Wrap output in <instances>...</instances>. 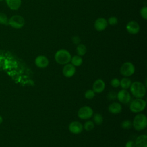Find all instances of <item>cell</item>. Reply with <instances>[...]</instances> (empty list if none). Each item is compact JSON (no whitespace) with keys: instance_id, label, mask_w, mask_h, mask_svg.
Segmentation results:
<instances>
[{"instance_id":"30bf717a","label":"cell","mask_w":147,"mask_h":147,"mask_svg":"<svg viewBox=\"0 0 147 147\" xmlns=\"http://www.w3.org/2000/svg\"><path fill=\"white\" fill-rule=\"evenodd\" d=\"M127 32L131 34H137L140 30V26L138 23L136 21H129L126 25Z\"/></svg>"},{"instance_id":"4dcf8cb0","label":"cell","mask_w":147,"mask_h":147,"mask_svg":"<svg viewBox=\"0 0 147 147\" xmlns=\"http://www.w3.org/2000/svg\"><path fill=\"white\" fill-rule=\"evenodd\" d=\"M72 41L74 44H79L80 42V39L79 38V37L78 36H75L73 37V39H72Z\"/></svg>"},{"instance_id":"83f0119b","label":"cell","mask_w":147,"mask_h":147,"mask_svg":"<svg viewBox=\"0 0 147 147\" xmlns=\"http://www.w3.org/2000/svg\"><path fill=\"white\" fill-rule=\"evenodd\" d=\"M111 86L114 88H117L120 86V80L118 78H113L110 81Z\"/></svg>"},{"instance_id":"ac0fdd59","label":"cell","mask_w":147,"mask_h":147,"mask_svg":"<svg viewBox=\"0 0 147 147\" xmlns=\"http://www.w3.org/2000/svg\"><path fill=\"white\" fill-rule=\"evenodd\" d=\"M131 80L127 77H124L120 80V86L122 89L127 90L130 88L131 84Z\"/></svg>"},{"instance_id":"44dd1931","label":"cell","mask_w":147,"mask_h":147,"mask_svg":"<svg viewBox=\"0 0 147 147\" xmlns=\"http://www.w3.org/2000/svg\"><path fill=\"white\" fill-rule=\"evenodd\" d=\"M93 122L97 125H101L103 122V118L100 114L96 113L93 116Z\"/></svg>"},{"instance_id":"4fadbf2b","label":"cell","mask_w":147,"mask_h":147,"mask_svg":"<svg viewBox=\"0 0 147 147\" xmlns=\"http://www.w3.org/2000/svg\"><path fill=\"white\" fill-rule=\"evenodd\" d=\"M34 63L38 68H45L49 65V60L45 56L39 55L36 57Z\"/></svg>"},{"instance_id":"ba28073f","label":"cell","mask_w":147,"mask_h":147,"mask_svg":"<svg viewBox=\"0 0 147 147\" xmlns=\"http://www.w3.org/2000/svg\"><path fill=\"white\" fill-rule=\"evenodd\" d=\"M117 98L120 103L127 104L130 102L131 97L130 92L127 90L122 89L117 93Z\"/></svg>"},{"instance_id":"7402d4cb","label":"cell","mask_w":147,"mask_h":147,"mask_svg":"<svg viewBox=\"0 0 147 147\" xmlns=\"http://www.w3.org/2000/svg\"><path fill=\"white\" fill-rule=\"evenodd\" d=\"M95 127V123L92 121H86L84 125H83V129H84L87 131H91L94 129Z\"/></svg>"},{"instance_id":"9c48e42d","label":"cell","mask_w":147,"mask_h":147,"mask_svg":"<svg viewBox=\"0 0 147 147\" xmlns=\"http://www.w3.org/2000/svg\"><path fill=\"white\" fill-rule=\"evenodd\" d=\"M68 130L72 134H78L82 132L83 130V125L79 121H73L69 123Z\"/></svg>"},{"instance_id":"5b68a950","label":"cell","mask_w":147,"mask_h":147,"mask_svg":"<svg viewBox=\"0 0 147 147\" xmlns=\"http://www.w3.org/2000/svg\"><path fill=\"white\" fill-rule=\"evenodd\" d=\"M135 69V67L132 63L126 61L121 66L119 72L124 77H129L134 74Z\"/></svg>"},{"instance_id":"cb8c5ba5","label":"cell","mask_w":147,"mask_h":147,"mask_svg":"<svg viewBox=\"0 0 147 147\" xmlns=\"http://www.w3.org/2000/svg\"><path fill=\"white\" fill-rule=\"evenodd\" d=\"M95 92L92 90H88L84 93V97L87 99H92L94 98Z\"/></svg>"},{"instance_id":"d6986e66","label":"cell","mask_w":147,"mask_h":147,"mask_svg":"<svg viewBox=\"0 0 147 147\" xmlns=\"http://www.w3.org/2000/svg\"><path fill=\"white\" fill-rule=\"evenodd\" d=\"M87 47L84 44H78L76 48V52L78 55L80 56H84L87 53Z\"/></svg>"},{"instance_id":"e0dca14e","label":"cell","mask_w":147,"mask_h":147,"mask_svg":"<svg viewBox=\"0 0 147 147\" xmlns=\"http://www.w3.org/2000/svg\"><path fill=\"white\" fill-rule=\"evenodd\" d=\"M7 6L13 10H18L21 5V0H5Z\"/></svg>"},{"instance_id":"8fae6325","label":"cell","mask_w":147,"mask_h":147,"mask_svg":"<svg viewBox=\"0 0 147 147\" xmlns=\"http://www.w3.org/2000/svg\"><path fill=\"white\" fill-rule=\"evenodd\" d=\"M76 72V68L71 63H68L64 65L62 69L63 75L66 78L72 77Z\"/></svg>"},{"instance_id":"f546056e","label":"cell","mask_w":147,"mask_h":147,"mask_svg":"<svg viewBox=\"0 0 147 147\" xmlns=\"http://www.w3.org/2000/svg\"><path fill=\"white\" fill-rule=\"evenodd\" d=\"M125 147H136L135 146V144H134V141L130 140L128 141L125 145Z\"/></svg>"},{"instance_id":"277c9868","label":"cell","mask_w":147,"mask_h":147,"mask_svg":"<svg viewBox=\"0 0 147 147\" xmlns=\"http://www.w3.org/2000/svg\"><path fill=\"white\" fill-rule=\"evenodd\" d=\"M146 105V101L142 98H136L130 103L129 109L132 113H139L145 110Z\"/></svg>"},{"instance_id":"d6a6232c","label":"cell","mask_w":147,"mask_h":147,"mask_svg":"<svg viewBox=\"0 0 147 147\" xmlns=\"http://www.w3.org/2000/svg\"><path fill=\"white\" fill-rule=\"evenodd\" d=\"M3 1V0H0V1Z\"/></svg>"},{"instance_id":"2e32d148","label":"cell","mask_w":147,"mask_h":147,"mask_svg":"<svg viewBox=\"0 0 147 147\" xmlns=\"http://www.w3.org/2000/svg\"><path fill=\"white\" fill-rule=\"evenodd\" d=\"M136 147H147V136L141 134L138 136L134 141Z\"/></svg>"},{"instance_id":"8992f818","label":"cell","mask_w":147,"mask_h":147,"mask_svg":"<svg viewBox=\"0 0 147 147\" xmlns=\"http://www.w3.org/2000/svg\"><path fill=\"white\" fill-rule=\"evenodd\" d=\"M25 23L24 18L20 15H14L11 16L8 21V24L14 29L22 28Z\"/></svg>"},{"instance_id":"4316f807","label":"cell","mask_w":147,"mask_h":147,"mask_svg":"<svg viewBox=\"0 0 147 147\" xmlns=\"http://www.w3.org/2000/svg\"><path fill=\"white\" fill-rule=\"evenodd\" d=\"M140 14L141 17L144 20L147 19V7L146 6H144L141 8L140 10Z\"/></svg>"},{"instance_id":"484cf974","label":"cell","mask_w":147,"mask_h":147,"mask_svg":"<svg viewBox=\"0 0 147 147\" xmlns=\"http://www.w3.org/2000/svg\"><path fill=\"white\" fill-rule=\"evenodd\" d=\"M107 21L108 25H110L114 26V25H117L118 24V18L116 17L111 16V17H110L108 18Z\"/></svg>"},{"instance_id":"603a6c76","label":"cell","mask_w":147,"mask_h":147,"mask_svg":"<svg viewBox=\"0 0 147 147\" xmlns=\"http://www.w3.org/2000/svg\"><path fill=\"white\" fill-rule=\"evenodd\" d=\"M121 126L123 129H129L133 126L132 122L131 121L127 120V119L124 120L121 122Z\"/></svg>"},{"instance_id":"1f68e13d","label":"cell","mask_w":147,"mask_h":147,"mask_svg":"<svg viewBox=\"0 0 147 147\" xmlns=\"http://www.w3.org/2000/svg\"><path fill=\"white\" fill-rule=\"evenodd\" d=\"M2 122H3V118H2V117L0 115V125L2 123Z\"/></svg>"},{"instance_id":"5bb4252c","label":"cell","mask_w":147,"mask_h":147,"mask_svg":"<svg viewBox=\"0 0 147 147\" xmlns=\"http://www.w3.org/2000/svg\"><path fill=\"white\" fill-rule=\"evenodd\" d=\"M105 87L106 84L105 82L101 79H98L93 83L92 90L95 93H101L105 90Z\"/></svg>"},{"instance_id":"3957f363","label":"cell","mask_w":147,"mask_h":147,"mask_svg":"<svg viewBox=\"0 0 147 147\" xmlns=\"http://www.w3.org/2000/svg\"><path fill=\"white\" fill-rule=\"evenodd\" d=\"M132 125L137 131H141L147 126V118L146 115L142 113L137 114L133 121Z\"/></svg>"},{"instance_id":"ffe728a7","label":"cell","mask_w":147,"mask_h":147,"mask_svg":"<svg viewBox=\"0 0 147 147\" xmlns=\"http://www.w3.org/2000/svg\"><path fill=\"white\" fill-rule=\"evenodd\" d=\"M71 64L75 67H79L83 63V59L79 55H75L71 57Z\"/></svg>"},{"instance_id":"9a60e30c","label":"cell","mask_w":147,"mask_h":147,"mask_svg":"<svg viewBox=\"0 0 147 147\" xmlns=\"http://www.w3.org/2000/svg\"><path fill=\"white\" fill-rule=\"evenodd\" d=\"M122 107L121 103L118 102H113L108 107V111L113 114H117L122 111Z\"/></svg>"},{"instance_id":"d4e9b609","label":"cell","mask_w":147,"mask_h":147,"mask_svg":"<svg viewBox=\"0 0 147 147\" xmlns=\"http://www.w3.org/2000/svg\"><path fill=\"white\" fill-rule=\"evenodd\" d=\"M8 21L7 16L3 13H0V24L7 25L8 24Z\"/></svg>"},{"instance_id":"6da1fadb","label":"cell","mask_w":147,"mask_h":147,"mask_svg":"<svg viewBox=\"0 0 147 147\" xmlns=\"http://www.w3.org/2000/svg\"><path fill=\"white\" fill-rule=\"evenodd\" d=\"M129 88L131 94L136 98H142L146 94V87L140 82L135 81L131 83Z\"/></svg>"},{"instance_id":"7a4b0ae2","label":"cell","mask_w":147,"mask_h":147,"mask_svg":"<svg viewBox=\"0 0 147 147\" xmlns=\"http://www.w3.org/2000/svg\"><path fill=\"white\" fill-rule=\"evenodd\" d=\"M71 55L69 51L64 49H61L56 51L55 54V61L60 65H65L71 61Z\"/></svg>"},{"instance_id":"52a82bcc","label":"cell","mask_w":147,"mask_h":147,"mask_svg":"<svg viewBox=\"0 0 147 147\" xmlns=\"http://www.w3.org/2000/svg\"><path fill=\"white\" fill-rule=\"evenodd\" d=\"M94 111L92 109L88 106L81 107L78 111V116L82 119H88L93 116Z\"/></svg>"},{"instance_id":"7c38bea8","label":"cell","mask_w":147,"mask_h":147,"mask_svg":"<svg viewBox=\"0 0 147 147\" xmlns=\"http://www.w3.org/2000/svg\"><path fill=\"white\" fill-rule=\"evenodd\" d=\"M108 24L107 20L103 17H99L97 18L94 24V28L98 32H102L104 30L107 26Z\"/></svg>"},{"instance_id":"f1b7e54d","label":"cell","mask_w":147,"mask_h":147,"mask_svg":"<svg viewBox=\"0 0 147 147\" xmlns=\"http://www.w3.org/2000/svg\"><path fill=\"white\" fill-rule=\"evenodd\" d=\"M117 93L115 91H110L108 93L107 98L109 100H114L117 98Z\"/></svg>"}]
</instances>
